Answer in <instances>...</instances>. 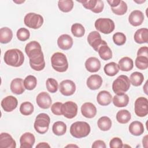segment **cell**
Returning a JSON list of instances; mask_svg holds the SVG:
<instances>
[{
  "label": "cell",
  "mask_w": 148,
  "mask_h": 148,
  "mask_svg": "<svg viewBox=\"0 0 148 148\" xmlns=\"http://www.w3.org/2000/svg\"><path fill=\"white\" fill-rule=\"evenodd\" d=\"M25 51L29 57V63L32 69L40 71L45 68L44 55L39 42L33 40L28 43L25 46Z\"/></svg>",
  "instance_id": "1"
},
{
  "label": "cell",
  "mask_w": 148,
  "mask_h": 148,
  "mask_svg": "<svg viewBox=\"0 0 148 148\" xmlns=\"http://www.w3.org/2000/svg\"><path fill=\"white\" fill-rule=\"evenodd\" d=\"M3 60L7 65L13 67H18L23 64L24 56L20 50L12 49L8 50L5 53Z\"/></svg>",
  "instance_id": "2"
},
{
  "label": "cell",
  "mask_w": 148,
  "mask_h": 148,
  "mask_svg": "<svg viewBox=\"0 0 148 148\" xmlns=\"http://www.w3.org/2000/svg\"><path fill=\"white\" fill-rule=\"evenodd\" d=\"M91 131L90 125L85 121H76L70 127V133L76 138H82L88 135Z\"/></svg>",
  "instance_id": "3"
},
{
  "label": "cell",
  "mask_w": 148,
  "mask_h": 148,
  "mask_svg": "<svg viewBox=\"0 0 148 148\" xmlns=\"http://www.w3.org/2000/svg\"><path fill=\"white\" fill-rule=\"evenodd\" d=\"M53 68L58 72H64L68 68V62L66 56L60 52L54 53L51 57Z\"/></svg>",
  "instance_id": "4"
},
{
  "label": "cell",
  "mask_w": 148,
  "mask_h": 148,
  "mask_svg": "<svg viewBox=\"0 0 148 148\" xmlns=\"http://www.w3.org/2000/svg\"><path fill=\"white\" fill-rule=\"evenodd\" d=\"M50 123V118L49 116L46 113H42L36 117L34 127L38 133L44 134L48 131Z\"/></svg>",
  "instance_id": "5"
},
{
  "label": "cell",
  "mask_w": 148,
  "mask_h": 148,
  "mask_svg": "<svg viewBox=\"0 0 148 148\" xmlns=\"http://www.w3.org/2000/svg\"><path fill=\"white\" fill-rule=\"evenodd\" d=\"M131 86L130 79L127 76L121 75L118 76L113 82L112 90L113 92L117 94H122L127 92Z\"/></svg>",
  "instance_id": "6"
},
{
  "label": "cell",
  "mask_w": 148,
  "mask_h": 148,
  "mask_svg": "<svg viewBox=\"0 0 148 148\" xmlns=\"http://www.w3.org/2000/svg\"><path fill=\"white\" fill-rule=\"evenodd\" d=\"M95 28L104 34L112 32L115 28L114 21L109 18H99L94 24Z\"/></svg>",
  "instance_id": "7"
},
{
  "label": "cell",
  "mask_w": 148,
  "mask_h": 148,
  "mask_svg": "<svg viewBox=\"0 0 148 148\" xmlns=\"http://www.w3.org/2000/svg\"><path fill=\"white\" fill-rule=\"evenodd\" d=\"M24 23L28 28L38 29L43 23V18L40 14L35 13H28L24 17Z\"/></svg>",
  "instance_id": "8"
},
{
  "label": "cell",
  "mask_w": 148,
  "mask_h": 148,
  "mask_svg": "<svg viewBox=\"0 0 148 148\" xmlns=\"http://www.w3.org/2000/svg\"><path fill=\"white\" fill-rule=\"evenodd\" d=\"M135 113L138 117H143L148 114V100L146 98L140 97L138 98L134 105Z\"/></svg>",
  "instance_id": "9"
},
{
  "label": "cell",
  "mask_w": 148,
  "mask_h": 148,
  "mask_svg": "<svg viewBox=\"0 0 148 148\" xmlns=\"http://www.w3.org/2000/svg\"><path fill=\"white\" fill-rule=\"evenodd\" d=\"M81 3L87 9L90 10L95 13H99L102 12L104 8V3L101 0H88V1H77Z\"/></svg>",
  "instance_id": "10"
},
{
  "label": "cell",
  "mask_w": 148,
  "mask_h": 148,
  "mask_svg": "<svg viewBox=\"0 0 148 148\" xmlns=\"http://www.w3.org/2000/svg\"><path fill=\"white\" fill-rule=\"evenodd\" d=\"M62 113L67 119L74 118L77 113V105L72 101H67L62 104Z\"/></svg>",
  "instance_id": "11"
},
{
  "label": "cell",
  "mask_w": 148,
  "mask_h": 148,
  "mask_svg": "<svg viewBox=\"0 0 148 148\" xmlns=\"http://www.w3.org/2000/svg\"><path fill=\"white\" fill-rule=\"evenodd\" d=\"M87 42L96 51H98L99 47L101 45L107 43L104 40L101 39L100 34L97 31L90 32L87 36Z\"/></svg>",
  "instance_id": "12"
},
{
  "label": "cell",
  "mask_w": 148,
  "mask_h": 148,
  "mask_svg": "<svg viewBox=\"0 0 148 148\" xmlns=\"http://www.w3.org/2000/svg\"><path fill=\"white\" fill-rule=\"evenodd\" d=\"M59 90L62 95L70 96L75 93L76 91V85L71 80H64L60 83Z\"/></svg>",
  "instance_id": "13"
},
{
  "label": "cell",
  "mask_w": 148,
  "mask_h": 148,
  "mask_svg": "<svg viewBox=\"0 0 148 148\" xmlns=\"http://www.w3.org/2000/svg\"><path fill=\"white\" fill-rule=\"evenodd\" d=\"M2 109L6 112H10L14 110L17 106L18 101L16 97L12 95H8L5 97L1 103Z\"/></svg>",
  "instance_id": "14"
},
{
  "label": "cell",
  "mask_w": 148,
  "mask_h": 148,
  "mask_svg": "<svg viewBox=\"0 0 148 148\" xmlns=\"http://www.w3.org/2000/svg\"><path fill=\"white\" fill-rule=\"evenodd\" d=\"M36 102L39 108L44 109L49 108L52 103L50 95L46 92H40L36 98Z\"/></svg>",
  "instance_id": "15"
},
{
  "label": "cell",
  "mask_w": 148,
  "mask_h": 148,
  "mask_svg": "<svg viewBox=\"0 0 148 148\" xmlns=\"http://www.w3.org/2000/svg\"><path fill=\"white\" fill-rule=\"evenodd\" d=\"M73 39L68 34L60 35L57 39V45L59 48L64 50L70 49L73 46Z\"/></svg>",
  "instance_id": "16"
},
{
  "label": "cell",
  "mask_w": 148,
  "mask_h": 148,
  "mask_svg": "<svg viewBox=\"0 0 148 148\" xmlns=\"http://www.w3.org/2000/svg\"><path fill=\"white\" fill-rule=\"evenodd\" d=\"M144 20V14L139 10H133L129 16L128 21L131 25L134 27L140 25Z\"/></svg>",
  "instance_id": "17"
},
{
  "label": "cell",
  "mask_w": 148,
  "mask_h": 148,
  "mask_svg": "<svg viewBox=\"0 0 148 148\" xmlns=\"http://www.w3.org/2000/svg\"><path fill=\"white\" fill-rule=\"evenodd\" d=\"M95 106L91 102H85L81 106V113L82 115L88 119L94 117L97 114Z\"/></svg>",
  "instance_id": "18"
},
{
  "label": "cell",
  "mask_w": 148,
  "mask_h": 148,
  "mask_svg": "<svg viewBox=\"0 0 148 148\" xmlns=\"http://www.w3.org/2000/svg\"><path fill=\"white\" fill-rule=\"evenodd\" d=\"M0 147L2 148H15L16 143L10 134L6 132H2L0 135Z\"/></svg>",
  "instance_id": "19"
},
{
  "label": "cell",
  "mask_w": 148,
  "mask_h": 148,
  "mask_svg": "<svg viewBox=\"0 0 148 148\" xmlns=\"http://www.w3.org/2000/svg\"><path fill=\"white\" fill-rule=\"evenodd\" d=\"M35 141V136L31 132H27L23 134L20 138V148H31Z\"/></svg>",
  "instance_id": "20"
},
{
  "label": "cell",
  "mask_w": 148,
  "mask_h": 148,
  "mask_svg": "<svg viewBox=\"0 0 148 148\" xmlns=\"http://www.w3.org/2000/svg\"><path fill=\"white\" fill-rule=\"evenodd\" d=\"M88 88L92 90H98L102 84V79L101 76L94 74L90 76L86 81Z\"/></svg>",
  "instance_id": "21"
},
{
  "label": "cell",
  "mask_w": 148,
  "mask_h": 148,
  "mask_svg": "<svg viewBox=\"0 0 148 148\" xmlns=\"http://www.w3.org/2000/svg\"><path fill=\"white\" fill-rule=\"evenodd\" d=\"M10 88L11 91L15 94L20 95L25 91L24 81L21 78H15L10 83Z\"/></svg>",
  "instance_id": "22"
},
{
  "label": "cell",
  "mask_w": 148,
  "mask_h": 148,
  "mask_svg": "<svg viewBox=\"0 0 148 148\" xmlns=\"http://www.w3.org/2000/svg\"><path fill=\"white\" fill-rule=\"evenodd\" d=\"M101 66L100 61L94 57L88 58L85 62L86 69L91 73L98 72L100 69Z\"/></svg>",
  "instance_id": "23"
},
{
  "label": "cell",
  "mask_w": 148,
  "mask_h": 148,
  "mask_svg": "<svg viewBox=\"0 0 148 148\" xmlns=\"http://www.w3.org/2000/svg\"><path fill=\"white\" fill-rule=\"evenodd\" d=\"M112 100V94L108 91L102 90L98 92L97 97V102L101 106L109 105Z\"/></svg>",
  "instance_id": "24"
},
{
  "label": "cell",
  "mask_w": 148,
  "mask_h": 148,
  "mask_svg": "<svg viewBox=\"0 0 148 148\" xmlns=\"http://www.w3.org/2000/svg\"><path fill=\"white\" fill-rule=\"evenodd\" d=\"M134 40L139 44L146 43L148 42V29L142 28L138 29L134 34Z\"/></svg>",
  "instance_id": "25"
},
{
  "label": "cell",
  "mask_w": 148,
  "mask_h": 148,
  "mask_svg": "<svg viewBox=\"0 0 148 148\" xmlns=\"http://www.w3.org/2000/svg\"><path fill=\"white\" fill-rule=\"evenodd\" d=\"M129 102V97L125 93L116 94L113 98V103L114 105L118 108L126 106Z\"/></svg>",
  "instance_id": "26"
},
{
  "label": "cell",
  "mask_w": 148,
  "mask_h": 148,
  "mask_svg": "<svg viewBox=\"0 0 148 148\" xmlns=\"http://www.w3.org/2000/svg\"><path fill=\"white\" fill-rule=\"evenodd\" d=\"M130 132L134 136L141 135L144 132L143 124L139 121H132L128 127Z\"/></svg>",
  "instance_id": "27"
},
{
  "label": "cell",
  "mask_w": 148,
  "mask_h": 148,
  "mask_svg": "<svg viewBox=\"0 0 148 148\" xmlns=\"http://www.w3.org/2000/svg\"><path fill=\"white\" fill-rule=\"evenodd\" d=\"M118 65L121 71L128 72L132 69L134 67V62L131 58L124 57L119 60Z\"/></svg>",
  "instance_id": "28"
},
{
  "label": "cell",
  "mask_w": 148,
  "mask_h": 148,
  "mask_svg": "<svg viewBox=\"0 0 148 148\" xmlns=\"http://www.w3.org/2000/svg\"><path fill=\"white\" fill-rule=\"evenodd\" d=\"M13 38L12 31L8 27H2L0 29V42L6 44L11 41Z\"/></svg>",
  "instance_id": "29"
},
{
  "label": "cell",
  "mask_w": 148,
  "mask_h": 148,
  "mask_svg": "<svg viewBox=\"0 0 148 148\" xmlns=\"http://www.w3.org/2000/svg\"><path fill=\"white\" fill-rule=\"evenodd\" d=\"M98 52L99 57L103 60L107 61L112 58V51L107 43L101 45L99 47Z\"/></svg>",
  "instance_id": "30"
},
{
  "label": "cell",
  "mask_w": 148,
  "mask_h": 148,
  "mask_svg": "<svg viewBox=\"0 0 148 148\" xmlns=\"http://www.w3.org/2000/svg\"><path fill=\"white\" fill-rule=\"evenodd\" d=\"M53 132L57 136L64 135L66 132V125L61 121L55 122L52 127Z\"/></svg>",
  "instance_id": "31"
},
{
  "label": "cell",
  "mask_w": 148,
  "mask_h": 148,
  "mask_svg": "<svg viewBox=\"0 0 148 148\" xmlns=\"http://www.w3.org/2000/svg\"><path fill=\"white\" fill-rule=\"evenodd\" d=\"M104 72L109 76H114L119 72L118 64L114 62H111L106 64L103 68Z\"/></svg>",
  "instance_id": "32"
},
{
  "label": "cell",
  "mask_w": 148,
  "mask_h": 148,
  "mask_svg": "<svg viewBox=\"0 0 148 148\" xmlns=\"http://www.w3.org/2000/svg\"><path fill=\"white\" fill-rule=\"evenodd\" d=\"M131 119L130 112L125 109L119 110L116 114V120L120 124H126Z\"/></svg>",
  "instance_id": "33"
},
{
  "label": "cell",
  "mask_w": 148,
  "mask_h": 148,
  "mask_svg": "<svg viewBox=\"0 0 148 148\" xmlns=\"http://www.w3.org/2000/svg\"><path fill=\"white\" fill-rule=\"evenodd\" d=\"M97 125L101 131H106L110 129L112 127V121L109 117L102 116L98 120Z\"/></svg>",
  "instance_id": "34"
},
{
  "label": "cell",
  "mask_w": 148,
  "mask_h": 148,
  "mask_svg": "<svg viewBox=\"0 0 148 148\" xmlns=\"http://www.w3.org/2000/svg\"><path fill=\"white\" fill-rule=\"evenodd\" d=\"M130 80L132 85L135 87H138L142 84L144 80V76L140 72H134L131 74Z\"/></svg>",
  "instance_id": "35"
},
{
  "label": "cell",
  "mask_w": 148,
  "mask_h": 148,
  "mask_svg": "<svg viewBox=\"0 0 148 148\" xmlns=\"http://www.w3.org/2000/svg\"><path fill=\"white\" fill-rule=\"evenodd\" d=\"M73 1L72 0H60L58 2L59 9L64 13L71 12L73 8Z\"/></svg>",
  "instance_id": "36"
},
{
  "label": "cell",
  "mask_w": 148,
  "mask_h": 148,
  "mask_svg": "<svg viewBox=\"0 0 148 148\" xmlns=\"http://www.w3.org/2000/svg\"><path fill=\"white\" fill-rule=\"evenodd\" d=\"M71 32L77 38L82 37L85 34V29L83 25L80 23H74L71 27Z\"/></svg>",
  "instance_id": "37"
},
{
  "label": "cell",
  "mask_w": 148,
  "mask_h": 148,
  "mask_svg": "<svg viewBox=\"0 0 148 148\" xmlns=\"http://www.w3.org/2000/svg\"><path fill=\"white\" fill-rule=\"evenodd\" d=\"M37 84V79L33 75L27 76L24 80V85L25 88L28 90H34Z\"/></svg>",
  "instance_id": "38"
},
{
  "label": "cell",
  "mask_w": 148,
  "mask_h": 148,
  "mask_svg": "<svg viewBox=\"0 0 148 148\" xmlns=\"http://www.w3.org/2000/svg\"><path fill=\"white\" fill-rule=\"evenodd\" d=\"M135 64L137 68L145 70L148 68V57L139 56L135 59Z\"/></svg>",
  "instance_id": "39"
},
{
  "label": "cell",
  "mask_w": 148,
  "mask_h": 148,
  "mask_svg": "<svg viewBox=\"0 0 148 148\" xmlns=\"http://www.w3.org/2000/svg\"><path fill=\"white\" fill-rule=\"evenodd\" d=\"M34 110L33 105L28 101L24 102L20 106V112L24 116H29L31 114Z\"/></svg>",
  "instance_id": "40"
},
{
  "label": "cell",
  "mask_w": 148,
  "mask_h": 148,
  "mask_svg": "<svg viewBox=\"0 0 148 148\" xmlns=\"http://www.w3.org/2000/svg\"><path fill=\"white\" fill-rule=\"evenodd\" d=\"M127 5L124 1L121 0L120 3L114 8H111L112 11L116 15L122 16L124 15L127 12Z\"/></svg>",
  "instance_id": "41"
},
{
  "label": "cell",
  "mask_w": 148,
  "mask_h": 148,
  "mask_svg": "<svg viewBox=\"0 0 148 148\" xmlns=\"http://www.w3.org/2000/svg\"><path fill=\"white\" fill-rule=\"evenodd\" d=\"M46 86L47 90L51 93H55L58 90V82L53 78H48L46 82Z\"/></svg>",
  "instance_id": "42"
},
{
  "label": "cell",
  "mask_w": 148,
  "mask_h": 148,
  "mask_svg": "<svg viewBox=\"0 0 148 148\" xmlns=\"http://www.w3.org/2000/svg\"><path fill=\"white\" fill-rule=\"evenodd\" d=\"M17 39L20 41H25L29 38L30 33L29 30L25 28H19L16 33Z\"/></svg>",
  "instance_id": "43"
},
{
  "label": "cell",
  "mask_w": 148,
  "mask_h": 148,
  "mask_svg": "<svg viewBox=\"0 0 148 148\" xmlns=\"http://www.w3.org/2000/svg\"><path fill=\"white\" fill-rule=\"evenodd\" d=\"M113 40L117 46L123 45L126 42V36L122 32H116L113 35Z\"/></svg>",
  "instance_id": "44"
},
{
  "label": "cell",
  "mask_w": 148,
  "mask_h": 148,
  "mask_svg": "<svg viewBox=\"0 0 148 148\" xmlns=\"http://www.w3.org/2000/svg\"><path fill=\"white\" fill-rule=\"evenodd\" d=\"M62 103L60 102H57L54 103L51 106V110L52 113L57 116H60L62 115Z\"/></svg>",
  "instance_id": "45"
},
{
  "label": "cell",
  "mask_w": 148,
  "mask_h": 148,
  "mask_svg": "<svg viewBox=\"0 0 148 148\" xmlns=\"http://www.w3.org/2000/svg\"><path fill=\"white\" fill-rule=\"evenodd\" d=\"M109 146L111 148H116V147H123V143L121 139L118 137L113 138L110 142H109Z\"/></svg>",
  "instance_id": "46"
},
{
  "label": "cell",
  "mask_w": 148,
  "mask_h": 148,
  "mask_svg": "<svg viewBox=\"0 0 148 148\" xmlns=\"http://www.w3.org/2000/svg\"><path fill=\"white\" fill-rule=\"evenodd\" d=\"M139 56L148 57V47L147 46L140 47L137 52V56Z\"/></svg>",
  "instance_id": "47"
},
{
  "label": "cell",
  "mask_w": 148,
  "mask_h": 148,
  "mask_svg": "<svg viewBox=\"0 0 148 148\" xmlns=\"http://www.w3.org/2000/svg\"><path fill=\"white\" fill-rule=\"evenodd\" d=\"M106 147L105 143L101 140H97L94 142V143L92 145V148H98V147H101V148H105Z\"/></svg>",
  "instance_id": "48"
},
{
  "label": "cell",
  "mask_w": 148,
  "mask_h": 148,
  "mask_svg": "<svg viewBox=\"0 0 148 148\" xmlns=\"http://www.w3.org/2000/svg\"><path fill=\"white\" fill-rule=\"evenodd\" d=\"M121 0H111V1H107V2L109 3L111 8H114L117 6L120 2Z\"/></svg>",
  "instance_id": "49"
},
{
  "label": "cell",
  "mask_w": 148,
  "mask_h": 148,
  "mask_svg": "<svg viewBox=\"0 0 148 148\" xmlns=\"http://www.w3.org/2000/svg\"><path fill=\"white\" fill-rule=\"evenodd\" d=\"M36 147H50V146L46 142H40L36 146Z\"/></svg>",
  "instance_id": "50"
},
{
  "label": "cell",
  "mask_w": 148,
  "mask_h": 148,
  "mask_svg": "<svg viewBox=\"0 0 148 148\" xmlns=\"http://www.w3.org/2000/svg\"><path fill=\"white\" fill-rule=\"evenodd\" d=\"M142 143H143V146L145 147H147V135H145L143 138V140H142Z\"/></svg>",
  "instance_id": "51"
},
{
  "label": "cell",
  "mask_w": 148,
  "mask_h": 148,
  "mask_svg": "<svg viewBox=\"0 0 148 148\" xmlns=\"http://www.w3.org/2000/svg\"><path fill=\"white\" fill-rule=\"evenodd\" d=\"M147 82H146L145 84V86L143 87V90L145 92L146 94H147Z\"/></svg>",
  "instance_id": "52"
},
{
  "label": "cell",
  "mask_w": 148,
  "mask_h": 148,
  "mask_svg": "<svg viewBox=\"0 0 148 148\" xmlns=\"http://www.w3.org/2000/svg\"><path fill=\"white\" fill-rule=\"evenodd\" d=\"M135 2H136V3H143V2H146V1L145 0H144V1H134Z\"/></svg>",
  "instance_id": "53"
},
{
  "label": "cell",
  "mask_w": 148,
  "mask_h": 148,
  "mask_svg": "<svg viewBox=\"0 0 148 148\" xmlns=\"http://www.w3.org/2000/svg\"><path fill=\"white\" fill-rule=\"evenodd\" d=\"M14 2L16 3H24L25 2V1H13Z\"/></svg>",
  "instance_id": "54"
},
{
  "label": "cell",
  "mask_w": 148,
  "mask_h": 148,
  "mask_svg": "<svg viewBox=\"0 0 148 148\" xmlns=\"http://www.w3.org/2000/svg\"><path fill=\"white\" fill-rule=\"evenodd\" d=\"M66 147H77V146H76V145H67Z\"/></svg>",
  "instance_id": "55"
}]
</instances>
